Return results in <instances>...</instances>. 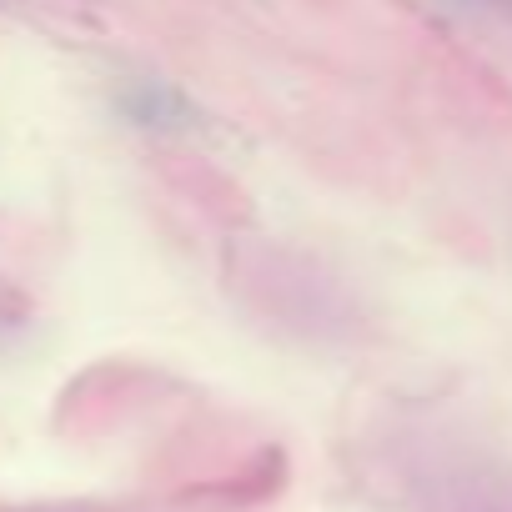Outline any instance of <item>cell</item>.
Instances as JSON below:
<instances>
[]
</instances>
